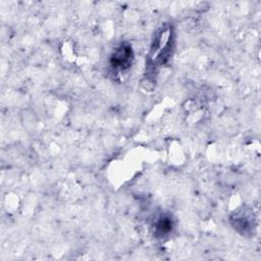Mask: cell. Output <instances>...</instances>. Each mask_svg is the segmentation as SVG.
<instances>
[{"label": "cell", "mask_w": 261, "mask_h": 261, "mask_svg": "<svg viewBox=\"0 0 261 261\" xmlns=\"http://www.w3.org/2000/svg\"><path fill=\"white\" fill-rule=\"evenodd\" d=\"M133 58L132 48L128 45L119 46L111 56V65L115 68L124 69L129 66Z\"/></svg>", "instance_id": "6da1fadb"}]
</instances>
